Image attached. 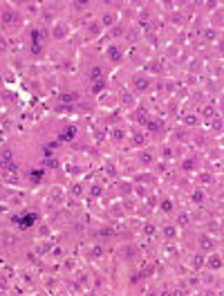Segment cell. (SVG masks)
<instances>
[{"mask_svg":"<svg viewBox=\"0 0 224 296\" xmlns=\"http://www.w3.org/2000/svg\"><path fill=\"white\" fill-rule=\"evenodd\" d=\"M63 139H70V137H74V128H65V133L61 135Z\"/></svg>","mask_w":224,"mask_h":296,"instance_id":"2","label":"cell"},{"mask_svg":"<svg viewBox=\"0 0 224 296\" xmlns=\"http://www.w3.org/2000/svg\"><path fill=\"white\" fill-rule=\"evenodd\" d=\"M34 222H36V213H31V211H27V213L16 215L14 218V225L18 227V229H27V227H31Z\"/></svg>","mask_w":224,"mask_h":296,"instance_id":"1","label":"cell"},{"mask_svg":"<svg viewBox=\"0 0 224 296\" xmlns=\"http://www.w3.org/2000/svg\"><path fill=\"white\" fill-rule=\"evenodd\" d=\"M41 179V173H31V182H38Z\"/></svg>","mask_w":224,"mask_h":296,"instance_id":"3","label":"cell"}]
</instances>
